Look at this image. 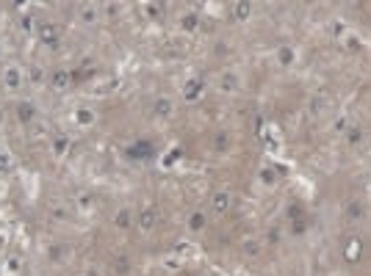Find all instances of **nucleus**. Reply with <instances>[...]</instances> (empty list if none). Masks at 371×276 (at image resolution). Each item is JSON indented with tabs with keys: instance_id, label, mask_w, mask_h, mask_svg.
<instances>
[{
	"instance_id": "7ed1b4c3",
	"label": "nucleus",
	"mask_w": 371,
	"mask_h": 276,
	"mask_svg": "<svg viewBox=\"0 0 371 276\" xmlns=\"http://www.w3.org/2000/svg\"><path fill=\"white\" fill-rule=\"evenodd\" d=\"M42 42H45V44H53V42H56V31H53L50 25H42Z\"/></svg>"
},
{
	"instance_id": "f257e3e1",
	"label": "nucleus",
	"mask_w": 371,
	"mask_h": 276,
	"mask_svg": "<svg viewBox=\"0 0 371 276\" xmlns=\"http://www.w3.org/2000/svg\"><path fill=\"white\" fill-rule=\"evenodd\" d=\"M3 80H6V86H11V89H17V86L22 83V75H20V69H17V67L6 69V72H3Z\"/></svg>"
},
{
	"instance_id": "f03ea898",
	"label": "nucleus",
	"mask_w": 371,
	"mask_h": 276,
	"mask_svg": "<svg viewBox=\"0 0 371 276\" xmlns=\"http://www.w3.org/2000/svg\"><path fill=\"white\" fill-rule=\"evenodd\" d=\"M17 111H20L22 122H28V119H33V116H36V108H33L31 102H20V105H17Z\"/></svg>"
}]
</instances>
